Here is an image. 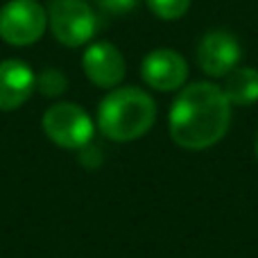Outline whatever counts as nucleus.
<instances>
[{
    "label": "nucleus",
    "instance_id": "1",
    "mask_svg": "<svg viewBox=\"0 0 258 258\" xmlns=\"http://www.w3.org/2000/svg\"><path fill=\"white\" fill-rule=\"evenodd\" d=\"M231 125V102L218 84H188L170 109V136L183 150H206L220 143Z\"/></svg>",
    "mask_w": 258,
    "mask_h": 258
},
{
    "label": "nucleus",
    "instance_id": "2",
    "mask_svg": "<svg viewBox=\"0 0 258 258\" xmlns=\"http://www.w3.org/2000/svg\"><path fill=\"white\" fill-rule=\"evenodd\" d=\"M156 120V104L136 86L113 89L98 107V127L116 143H129L145 136Z\"/></svg>",
    "mask_w": 258,
    "mask_h": 258
},
{
    "label": "nucleus",
    "instance_id": "3",
    "mask_svg": "<svg viewBox=\"0 0 258 258\" xmlns=\"http://www.w3.org/2000/svg\"><path fill=\"white\" fill-rule=\"evenodd\" d=\"M48 25L54 39L66 48H77L93 39L98 18L86 0H50Z\"/></svg>",
    "mask_w": 258,
    "mask_h": 258
},
{
    "label": "nucleus",
    "instance_id": "4",
    "mask_svg": "<svg viewBox=\"0 0 258 258\" xmlns=\"http://www.w3.org/2000/svg\"><path fill=\"white\" fill-rule=\"evenodd\" d=\"M43 132L54 145L82 150L93 138V120L80 104L57 102L43 113Z\"/></svg>",
    "mask_w": 258,
    "mask_h": 258
},
{
    "label": "nucleus",
    "instance_id": "5",
    "mask_svg": "<svg viewBox=\"0 0 258 258\" xmlns=\"http://www.w3.org/2000/svg\"><path fill=\"white\" fill-rule=\"evenodd\" d=\"M48 27V12L36 0H9L0 9V39L9 45H32Z\"/></svg>",
    "mask_w": 258,
    "mask_h": 258
},
{
    "label": "nucleus",
    "instance_id": "6",
    "mask_svg": "<svg viewBox=\"0 0 258 258\" xmlns=\"http://www.w3.org/2000/svg\"><path fill=\"white\" fill-rule=\"evenodd\" d=\"M242 57L238 39L227 30H211L197 45V63L211 77H227Z\"/></svg>",
    "mask_w": 258,
    "mask_h": 258
},
{
    "label": "nucleus",
    "instance_id": "7",
    "mask_svg": "<svg viewBox=\"0 0 258 258\" xmlns=\"http://www.w3.org/2000/svg\"><path fill=\"white\" fill-rule=\"evenodd\" d=\"M141 75L154 91H177L188 77V63L177 50L156 48L143 59Z\"/></svg>",
    "mask_w": 258,
    "mask_h": 258
},
{
    "label": "nucleus",
    "instance_id": "8",
    "mask_svg": "<svg viewBox=\"0 0 258 258\" xmlns=\"http://www.w3.org/2000/svg\"><path fill=\"white\" fill-rule=\"evenodd\" d=\"M84 73L100 89H113L125 80V57L109 41H95L86 48L82 59Z\"/></svg>",
    "mask_w": 258,
    "mask_h": 258
},
{
    "label": "nucleus",
    "instance_id": "9",
    "mask_svg": "<svg viewBox=\"0 0 258 258\" xmlns=\"http://www.w3.org/2000/svg\"><path fill=\"white\" fill-rule=\"evenodd\" d=\"M36 89V75L21 59L0 61V111H14L30 100Z\"/></svg>",
    "mask_w": 258,
    "mask_h": 258
},
{
    "label": "nucleus",
    "instance_id": "10",
    "mask_svg": "<svg viewBox=\"0 0 258 258\" xmlns=\"http://www.w3.org/2000/svg\"><path fill=\"white\" fill-rule=\"evenodd\" d=\"M224 95L238 107H249L258 102V71L256 68H233L224 80Z\"/></svg>",
    "mask_w": 258,
    "mask_h": 258
},
{
    "label": "nucleus",
    "instance_id": "11",
    "mask_svg": "<svg viewBox=\"0 0 258 258\" xmlns=\"http://www.w3.org/2000/svg\"><path fill=\"white\" fill-rule=\"evenodd\" d=\"M36 89H39V93L45 95V98H59V95L66 93L68 80L57 68H45V71H41L39 77H36Z\"/></svg>",
    "mask_w": 258,
    "mask_h": 258
},
{
    "label": "nucleus",
    "instance_id": "12",
    "mask_svg": "<svg viewBox=\"0 0 258 258\" xmlns=\"http://www.w3.org/2000/svg\"><path fill=\"white\" fill-rule=\"evenodd\" d=\"M147 7L163 21H177L188 12L190 0H147Z\"/></svg>",
    "mask_w": 258,
    "mask_h": 258
},
{
    "label": "nucleus",
    "instance_id": "13",
    "mask_svg": "<svg viewBox=\"0 0 258 258\" xmlns=\"http://www.w3.org/2000/svg\"><path fill=\"white\" fill-rule=\"evenodd\" d=\"M102 12L107 14H113V16H120V14H127L132 12L134 7L138 5V0H93Z\"/></svg>",
    "mask_w": 258,
    "mask_h": 258
},
{
    "label": "nucleus",
    "instance_id": "14",
    "mask_svg": "<svg viewBox=\"0 0 258 258\" xmlns=\"http://www.w3.org/2000/svg\"><path fill=\"white\" fill-rule=\"evenodd\" d=\"M256 156H258V138H256Z\"/></svg>",
    "mask_w": 258,
    "mask_h": 258
}]
</instances>
